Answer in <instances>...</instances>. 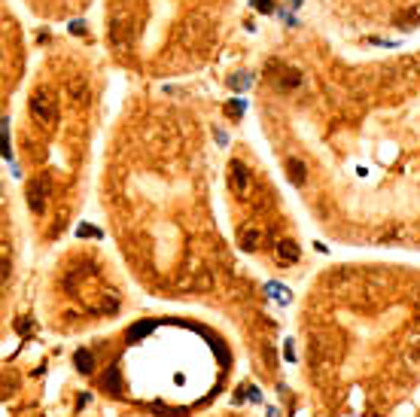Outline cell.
<instances>
[{
	"label": "cell",
	"mask_w": 420,
	"mask_h": 417,
	"mask_svg": "<svg viewBox=\"0 0 420 417\" xmlns=\"http://www.w3.org/2000/svg\"><path fill=\"white\" fill-rule=\"evenodd\" d=\"M134 37V15L131 9L125 6H116L113 15H110V40H113L116 49H125Z\"/></svg>",
	"instance_id": "6da1fadb"
},
{
	"label": "cell",
	"mask_w": 420,
	"mask_h": 417,
	"mask_svg": "<svg viewBox=\"0 0 420 417\" xmlns=\"http://www.w3.org/2000/svg\"><path fill=\"white\" fill-rule=\"evenodd\" d=\"M31 116L37 119L40 125H52L55 116H58V101L49 89H37L31 95Z\"/></svg>",
	"instance_id": "7a4b0ae2"
},
{
	"label": "cell",
	"mask_w": 420,
	"mask_h": 417,
	"mask_svg": "<svg viewBox=\"0 0 420 417\" xmlns=\"http://www.w3.org/2000/svg\"><path fill=\"white\" fill-rule=\"evenodd\" d=\"M49 198H52V183L46 174H40V177H34L27 183V207L34 213H43L46 205H49Z\"/></svg>",
	"instance_id": "3957f363"
},
{
	"label": "cell",
	"mask_w": 420,
	"mask_h": 417,
	"mask_svg": "<svg viewBox=\"0 0 420 417\" xmlns=\"http://www.w3.org/2000/svg\"><path fill=\"white\" fill-rule=\"evenodd\" d=\"M228 186H232V192L237 198H244L247 192H250V171H247L244 162H228Z\"/></svg>",
	"instance_id": "277c9868"
},
{
	"label": "cell",
	"mask_w": 420,
	"mask_h": 417,
	"mask_svg": "<svg viewBox=\"0 0 420 417\" xmlns=\"http://www.w3.org/2000/svg\"><path fill=\"white\" fill-rule=\"evenodd\" d=\"M393 25L396 27H405V31H411V27L420 25V4H408L402 6L396 15H393Z\"/></svg>",
	"instance_id": "5b68a950"
},
{
	"label": "cell",
	"mask_w": 420,
	"mask_h": 417,
	"mask_svg": "<svg viewBox=\"0 0 420 417\" xmlns=\"http://www.w3.org/2000/svg\"><path fill=\"white\" fill-rule=\"evenodd\" d=\"M274 256H277V262L292 265V262H298L301 250H298L296 240H277V247H274Z\"/></svg>",
	"instance_id": "8992f818"
},
{
	"label": "cell",
	"mask_w": 420,
	"mask_h": 417,
	"mask_svg": "<svg viewBox=\"0 0 420 417\" xmlns=\"http://www.w3.org/2000/svg\"><path fill=\"white\" fill-rule=\"evenodd\" d=\"M396 70H399L402 79H417L420 77V55H402Z\"/></svg>",
	"instance_id": "52a82bcc"
},
{
	"label": "cell",
	"mask_w": 420,
	"mask_h": 417,
	"mask_svg": "<svg viewBox=\"0 0 420 417\" xmlns=\"http://www.w3.org/2000/svg\"><path fill=\"white\" fill-rule=\"evenodd\" d=\"M237 244H241L244 250H256V247L262 244V229H256V226L241 229V235H237Z\"/></svg>",
	"instance_id": "ba28073f"
},
{
	"label": "cell",
	"mask_w": 420,
	"mask_h": 417,
	"mask_svg": "<svg viewBox=\"0 0 420 417\" xmlns=\"http://www.w3.org/2000/svg\"><path fill=\"white\" fill-rule=\"evenodd\" d=\"M287 174H289V180L296 183V186H301V183H305V165H301L298 159H287Z\"/></svg>",
	"instance_id": "9c48e42d"
},
{
	"label": "cell",
	"mask_w": 420,
	"mask_h": 417,
	"mask_svg": "<svg viewBox=\"0 0 420 417\" xmlns=\"http://www.w3.org/2000/svg\"><path fill=\"white\" fill-rule=\"evenodd\" d=\"M67 91H70V98L77 101V104H86V98H88V86H86L82 79H70Z\"/></svg>",
	"instance_id": "30bf717a"
},
{
	"label": "cell",
	"mask_w": 420,
	"mask_h": 417,
	"mask_svg": "<svg viewBox=\"0 0 420 417\" xmlns=\"http://www.w3.org/2000/svg\"><path fill=\"white\" fill-rule=\"evenodd\" d=\"M298 82H301V77H298V73H296V70H289V73H287V77H283V79H280V89H296V86H298Z\"/></svg>",
	"instance_id": "8fae6325"
},
{
	"label": "cell",
	"mask_w": 420,
	"mask_h": 417,
	"mask_svg": "<svg viewBox=\"0 0 420 417\" xmlns=\"http://www.w3.org/2000/svg\"><path fill=\"white\" fill-rule=\"evenodd\" d=\"M256 9H259V13H268L271 4H268V0H256Z\"/></svg>",
	"instance_id": "7c38bea8"
}]
</instances>
